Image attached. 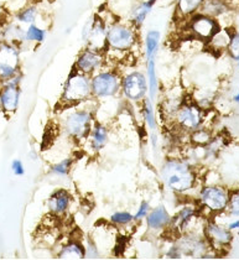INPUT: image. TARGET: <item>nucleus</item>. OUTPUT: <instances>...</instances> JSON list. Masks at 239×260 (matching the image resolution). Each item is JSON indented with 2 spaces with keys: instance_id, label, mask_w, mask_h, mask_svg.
Segmentation results:
<instances>
[{
  "instance_id": "nucleus-1",
  "label": "nucleus",
  "mask_w": 239,
  "mask_h": 260,
  "mask_svg": "<svg viewBox=\"0 0 239 260\" xmlns=\"http://www.w3.org/2000/svg\"><path fill=\"white\" fill-rule=\"evenodd\" d=\"M161 177L168 190L184 193L193 187L196 182L195 171L187 161L167 159L161 168Z\"/></svg>"
},
{
  "instance_id": "nucleus-2",
  "label": "nucleus",
  "mask_w": 239,
  "mask_h": 260,
  "mask_svg": "<svg viewBox=\"0 0 239 260\" xmlns=\"http://www.w3.org/2000/svg\"><path fill=\"white\" fill-rule=\"evenodd\" d=\"M92 97L91 76L84 75L73 69L64 82L62 90V101L66 104H77Z\"/></svg>"
},
{
  "instance_id": "nucleus-3",
  "label": "nucleus",
  "mask_w": 239,
  "mask_h": 260,
  "mask_svg": "<svg viewBox=\"0 0 239 260\" xmlns=\"http://www.w3.org/2000/svg\"><path fill=\"white\" fill-rule=\"evenodd\" d=\"M136 29L133 25L113 22L107 27V51L128 52L136 44Z\"/></svg>"
},
{
  "instance_id": "nucleus-4",
  "label": "nucleus",
  "mask_w": 239,
  "mask_h": 260,
  "mask_svg": "<svg viewBox=\"0 0 239 260\" xmlns=\"http://www.w3.org/2000/svg\"><path fill=\"white\" fill-rule=\"evenodd\" d=\"M120 76L115 71H98L91 76L92 95L95 98L114 97L120 90Z\"/></svg>"
},
{
  "instance_id": "nucleus-5",
  "label": "nucleus",
  "mask_w": 239,
  "mask_h": 260,
  "mask_svg": "<svg viewBox=\"0 0 239 260\" xmlns=\"http://www.w3.org/2000/svg\"><path fill=\"white\" fill-rule=\"evenodd\" d=\"M21 47L0 40V82L21 72Z\"/></svg>"
},
{
  "instance_id": "nucleus-6",
  "label": "nucleus",
  "mask_w": 239,
  "mask_h": 260,
  "mask_svg": "<svg viewBox=\"0 0 239 260\" xmlns=\"http://www.w3.org/2000/svg\"><path fill=\"white\" fill-rule=\"evenodd\" d=\"M187 29L195 39L208 42L219 30V25L215 18L204 15L198 11L195 15L188 18Z\"/></svg>"
},
{
  "instance_id": "nucleus-7",
  "label": "nucleus",
  "mask_w": 239,
  "mask_h": 260,
  "mask_svg": "<svg viewBox=\"0 0 239 260\" xmlns=\"http://www.w3.org/2000/svg\"><path fill=\"white\" fill-rule=\"evenodd\" d=\"M64 130L73 139H83L91 132L92 113L88 110H75L64 119Z\"/></svg>"
},
{
  "instance_id": "nucleus-8",
  "label": "nucleus",
  "mask_w": 239,
  "mask_h": 260,
  "mask_svg": "<svg viewBox=\"0 0 239 260\" xmlns=\"http://www.w3.org/2000/svg\"><path fill=\"white\" fill-rule=\"evenodd\" d=\"M120 90L129 101L138 102L144 100L148 93L146 76L140 71L129 72L120 81Z\"/></svg>"
},
{
  "instance_id": "nucleus-9",
  "label": "nucleus",
  "mask_w": 239,
  "mask_h": 260,
  "mask_svg": "<svg viewBox=\"0 0 239 260\" xmlns=\"http://www.w3.org/2000/svg\"><path fill=\"white\" fill-rule=\"evenodd\" d=\"M104 62H106V52L86 46L78 53L73 69L80 71L84 75L92 76L102 69Z\"/></svg>"
},
{
  "instance_id": "nucleus-10",
  "label": "nucleus",
  "mask_w": 239,
  "mask_h": 260,
  "mask_svg": "<svg viewBox=\"0 0 239 260\" xmlns=\"http://www.w3.org/2000/svg\"><path fill=\"white\" fill-rule=\"evenodd\" d=\"M228 194L218 186H207L199 193V201L202 206L212 212H222L228 205Z\"/></svg>"
},
{
  "instance_id": "nucleus-11",
  "label": "nucleus",
  "mask_w": 239,
  "mask_h": 260,
  "mask_svg": "<svg viewBox=\"0 0 239 260\" xmlns=\"http://www.w3.org/2000/svg\"><path fill=\"white\" fill-rule=\"evenodd\" d=\"M202 115L201 108L195 104H185L181 106L176 112V121L181 128L186 130H195L201 126Z\"/></svg>"
},
{
  "instance_id": "nucleus-12",
  "label": "nucleus",
  "mask_w": 239,
  "mask_h": 260,
  "mask_svg": "<svg viewBox=\"0 0 239 260\" xmlns=\"http://www.w3.org/2000/svg\"><path fill=\"white\" fill-rule=\"evenodd\" d=\"M107 22L102 16L94 15L93 22H92L91 32H89L88 39H87L86 45L91 49L102 51H107Z\"/></svg>"
},
{
  "instance_id": "nucleus-13",
  "label": "nucleus",
  "mask_w": 239,
  "mask_h": 260,
  "mask_svg": "<svg viewBox=\"0 0 239 260\" xmlns=\"http://www.w3.org/2000/svg\"><path fill=\"white\" fill-rule=\"evenodd\" d=\"M20 86L0 83V108L4 113L13 114L16 112L20 102Z\"/></svg>"
},
{
  "instance_id": "nucleus-14",
  "label": "nucleus",
  "mask_w": 239,
  "mask_h": 260,
  "mask_svg": "<svg viewBox=\"0 0 239 260\" xmlns=\"http://www.w3.org/2000/svg\"><path fill=\"white\" fill-rule=\"evenodd\" d=\"M204 236L215 247H226L232 240V233L229 230L221 227L215 222H208L204 227Z\"/></svg>"
},
{
  "instance_id": "nucleus-15",
  "label": "nucleus",
  "mask_w": 239,
  "mask_h": 260,
  "mask_svg": "<svg viewBox=\"0 0 239 260\" xmlns=\"http://www.w3.org/2000/svg\"><path fill=\"white\" fill-rule=\"evenodd\" d=\"M0 40L18 45L22 49L25 44V29H22L19 22H7L4 26L0 27Z\"/></svg>"
},
{
  "instance_id": "nucleus-16",
  "label": "nucleus",
  "mask_w": 239,
  "mask_h": 260,
  "mask_svg": "<svg viewBox=\"0 0 239 260\" xmlns=\"http://www.w3.org/2000/svg\"><path fill=\"white\" fill-rule=\"evenodd\" d=\"M146 223L150 230H164L170 225L171 216L164 206H157L153 211H149L146 216Z\"/></svg>"
},
{
  "instance_id": "nucleus-17",
  "label": "nucleus",
  "mask_w": 239,
  "mask_h": 260,
  "mask_svg": "<svg viewBox=\"0 0 239 260\" xmlns=\"http://www.w3.org/2000/svg\"><path fill=\"white\" fill-rule=\"evenodd\" d=\"M177 247L181 250L182 255H190V256H202L206 251L207 247L201 239L195 238L192 236H186L181 238L177 242Z\"/></svg>"
},
{
  "instance_id": "nucleus-18",
  "label": "nucleus",
  "mask_w": 239,
  "mask_h": 260,
  "mask_svg": "<svg viewBox=\"0 0 239 260\" xmlns=\"http://www.w3.org/2000/svg\"><path fill=\"white\" fill-rule=\"evenodd\" d=\"M70 202H71V194L66 190H57L50 196L49 201H47V206L49 210L52 212L53 214L61 216L64 212L69 210Z\"/></svg>"
},
{
  "instance_id": "nucleus-19",
  "label": "nucleus",
  "mask_w": 239,
  "mask_h": 260,
  "mask_svg": "<svg viewBox=\"0 0 239 260\" xmlns=\"http://www.w3.org/2000/svg\"><path fill=\"white\" fill-rule=\"evenodd\" d=\"M156 2L157 0H144V2H140L139 4H136L133 8L130 13V24L135 29H140L144 25L146 18L151 13Z\"/></svg>"
},
{
  "instance_id": "nucleus-20",
  "label": "nucleus",
  "mask_w": 239,
  "mask_h": 260,
  "mask_svg": "<svg viewBox=\"0 0 239 260\" xmlns=\"http://www.w3.org/2000/svg\"><path fill=\"white\" fill-rule=\"evenodd\" d=\"M195 207H192V206H185L184 208H181V210L177 212L174 218H171V223L168 227L173 228L177 233L185 231L187 228V225L190 224V220L195 217Z\"/></svg>"
},
{
  "instance_id": "nucleus-21",
  "label": "nucleus",
  "mask_w": 239,
  "mask_h": 260,
  "mask_svg": "<svg viewBox=\"0 0 239 260\" xmlns=\"http://www.w3.org/2000/svg\"><path fill=\"white\" fill-rule=\"evenodd\" d=\"M203 0H177L176 13L180 18L187 19L201 10Z\"/></svg>"
},
{
  "instance_id": "nucleus-22",
  "label": "nucleus",
  "mask_w": 239,
  "mask_h": 260,
  "mask_svg": "<svg viewBox=\"0 0 239 260\" xmlns=\"http://www.w3.org/2000/svg\"><path fill=\"white\" fill-rule=\"evenodd\" d=\"M161 34L159 30H149L145 35V57L146 60L156 58L159 52Z\"/></svg>"
},
{
  "instance_id": "nucleus-23",
  "label": "nucleus",
  "mask_w": 239,
  "mask_h": 260,
  "mask_svg": "<svg viewBox=\"0 0 239 260\" xmlns=\"http://www.w3.org/2000/svg\"><path fill=\"white\" fill-rule=\"evenodd\" d=\"M146 80H148V92L150 98L156 97L159 90V78H157L156 71V58L146 60Z\"/></svg>"
},
{
  "instance_id": "nucleus-24",
  "label": "nucleus",
  "mask_w": 239,
  "mask_h": 260,
  "mask_svg": "<svg viewBox=\"0 0 239 260\" xmlns=\"http://www.w3.org/2000/svg\"><path fill=\"white\" fill-rule=\"evenodd\" d=\"M227 10H228V5L224 0H203L199 13L216 19L227 13Z\"/></svg>"
},
{
  "instance_id": "nucleus-25",
  "label": "nucleus",
  "mask_w": 239,
  "mask_h": 260,
  "mask_svg": "<svg viewBox=\"0 0 239 260\" xmlns=\"http://www.w3.org/2000/svg\"><path fill=\"white\" fill-rule=\"evenodd\" d=\"M39 14H40V11H39V8L36 5H26V7L21 8V9L16 11L15 21L19 22L20 25L35 24L39 18Z\"/></svg>"
},
{
  "instance_id": "nucleus-26",
  "label": "nucleus",
  "mask_w": 239,
  "mask_h": 260,
  "mask_svg": "<svg viewBox=\"0 0 239 260\" xmlns=\"http://www.w3.org/2000/svg\"><path fill=\"white\" fill-rule=\"evenodd\" d=\"M84 256H86V249L78 242H70L58 251L60 259H83Z\"/></svg>"
},
{
  "instance_id": "nucleus-27",
  "label": "nucleus",
  "mask_w": 239,
  "mask_h": 260,
  "mask_svg": "<svg viewBox=\"0 0 239 260\" xmlns=\"http://www.w3.org/2000/svg\"><path fill=\"white\" fill-rule=\"evenodd\" d=\"M46 36L47 30L36 24H30L25 29V44H42L46 40Z\"/></svg>"
},
{
  "instance_id": "nucleus-28",
  "label": "nucleus",
  "mask_w": 239,
  "mask_h": 260,
  "mask_svg": "<svg viewBox=\"0 0 239 260\" xmlns=\"http://www.w3.org/2000/svg\"><path fill=\"white\" fill-rule=\"evenodd\" d=\"M108 141V130L106 129V126L95 125L93 130L91 132V145L93 148V150L99 151L100 149L104 148V145Z\"/></svg>"
},
{
  "instance_id": "nucleus-29",
  "label": "nucleus",
  "mask_w": 239,
  "mask_h": 260,
  "mask_svg": "<svg viewBox=\"0 0 239 260\" xmlns=\"http://www.w3.org/2000/svg\"><path fill=\"white\" fill-rule=\"evenodd\" d=\"M230 39V32L228 30H218L216 32V35L208 41V44L211 45V47L216 50H224L228 47Z\"/></svg>"
},
{
  "instance_id": "nucleus-30",
  "label": "nucleus",
  "mask_w": 239,
  "mask_h": 260,
  "mask_svg": "<svg viewBox=\"0 0 239 260\" xmlns=\"http://www.w3.org/2000/svg\"><path fill=\"white\" fill-rule=\"evenodd\" d=\"M191 140H192L193 144H196L197 146H204L212 140V135L208 132L207 129H195L192 137H191Z\"/></svg>"
},
{
  "instance_id": "nucleus-31",
  "label": "nucleus",
  "mask_w": 239,
  "mask_h": 260,
  "mask_svg": "<svg viewBox=\"0 0 239 260\" xmlns=\"http://www.w3.org/2000/svg\"><path fill=\"white\" fill-rule=\"evenodd\" d=\"M144 118L149 128L151 130L156 128V119L155 114H154L153 103H151V100H149V98H144Z\"/></svg>"
},
{
  "instance_id": "nucleus-32",
  "label": "nucleus",
  "mask_w": 239,
  "mask_h": 260,
  "mask_svg": "<svg viewBox=\"0 0 239 260\" xmlns=\"http://www.w3.org/2000/svg\"><path fill=\"white\" fill-rule=\"evenodd\" d=\"M71 165H72L71 159H64L52 166L51 174L57 175V176H67L70 172V169H71Z\"/></svg>"
},
{
  "instance_id": "nucleus-33",
  "label": "nucleus",
  "mask_w": 239,
  "mask_h": 260,
  "mask_svg": "<svg viewBox=\"0 0 239 260\" xmlns=\"http://www.w3.org/2000/svg\"><path fill=\"white\" fill-rule=\"evenodd\" d=\"M228 53L230 57L233 60L238 61L239 60V32H233L230 34V39H229V44L228 47Z\"/></svg>"
},
{
  "instance_id": "nucleus-34",
  "label": "nucleus",
  "mask_w": 239,
  "mask_h": 260,
  "mask_svg": "<svg viewBox=\"0 0 239 260\" xmlns=\"http://www.w3.org/2000/svg\"><path fill=\"white\" fill-rule=\"evenodd\" d=\"M112 223L117 225H125L129 224L130 222H133L134 217L133 214H130L129 212H117V213L112 214L111 217Z\"/></svg>"
},
{
  "instance_id": "nucleus-35",
  "label": "nucleus",
  "mask_w": 239,
  "mask_h": 260,
  "mask_svg": "<svg viewBox=\"0 0 239 260\" xmlns=\"http://www.w3.org/2000/svg\"><path fill=\"white\" fill-rule=\"evenodd\" d=\"M228 208L232 216L239 217V191H235L234 193L228 199Z\"/></svg>"
},
{
  "instance_id": "nucleus-36",
  "label": "nucleus",
  "mask_w": 239,
  "mask_h": 260,
  "mask_svg": "<svg viewBox=\"0 0 239 260\" xmlns=\"http://www.w3.org/2000/svg\"><path fill=\"white\" fill-rule=\"evenodd\" d=\"M149 211H150V205H149V202H146V201H143L139 206V210H138L136 213L133 216L134 220H140L145 218V217L148 216Z\"/></svg>"
},
{
  "instance_id": "nucleus-37",
  "label": "nucleus",
  "mask_w": 239,
  "mask_h": 260,
  "mask_svg": "<svg viewBox=\"0 0 239 260\" xmlns=\"http://www.w3.org/2000/svg\"><path fill=\"white\" fill-rule=\"evenodd\" d=\"M11 171H13V174L15 176H22V175H25V168L22 161L19 159L13 160V162H11Z\"/></svg>"
},
{
  "instance_id": "nucleus-38",
  "label": "nucleus",
  "mask_w": 239,
  "mask_h": 260,
  "mask_svg": "<svg viewBox=\"0 0 239 260\" xmlns=\"http://www.w3.org/2000/svg\"><path fill=\"white\" fill-rule=\"evenodd\" d=\"M92 22H93V16H92L91 19H89L88 21L84 24L83 29H82V40L86 42L87 39H88L89 36V32H91V27H92Z\"/></svg>"
},
{
  "instance_id": "nucleus-39",
  "label": "nucleus",
  "mask_w": 239,
  "mask_h": 260,
  "mask_svg": "<svg viewBox=\"0 0 239 260\" xmlns=\"http://www.w3.org/2000/svg\"><path fill=\"white\" fill-rule=\"evenodd\" d=\"M167 256L170 259H179V258H181V256H182L181 250L179 249V247H177V245H174V247H171L170 249H168Z\"/></svg>"
},
{
  "instance_id": "nucleus-40",
  "label": "nucleus",
  "mask_w": 239,
  "mask_h": 260,
  "mask_svg": "<svg viewBox=\"0 0 239 260\" xmlns=\"http://www.w3.org/2000/svg\"><path fill=\"white\" fill-rule=\"evenodd\" d=\"M239 228V220H234V222H232L230 224L228 225V230L232 231V230H237Z\"/></svg>"
},
{
  "instance_id": "nucleus-41",
  "label": "nucleus",
  "mask_w": 239,
  "mask_h": 260,
  "mask_svg": "<svg viewBox=\"0 0 239 260\" xmlns=\"http://www.w3.org/2000/svg\"><path fill=\"white\" fill-rule=\"evenodd\" d=\"M151 143H153L154 149H156L157 148V135L156 134L151 135Z\"/></svg>"
},
{
  "instance_id": "nucleus-42",
  "label": "nucleus",
  "mask_w": 239,
  "mask_h": 260,
  "mask_svg": "<svg viewBox=\"0 0 239 260\" xmlns=\"http://www.w3.org/2000/svg\"><path fill=\"white\" fill-rule=\"evenodd\" d=\"M234 102H235V103H239V92L234 95Z\"/></svg>"
},
{
  "instance_id": "nucleus-43",
  "label": "nucleus",
  "mask_w": 239,
  "mask_h": 260,
  "mask_svg": "<svg viewBox=\"0 0 239 260\" xmlns=\"http://www.w3.org/2000/svg\"><path fill=\"white\" fill-rule=\"evenodd\" d=\"M237 62H238V67H239V60H238V61H237Z\"/></svg>"
}]
</instances>
